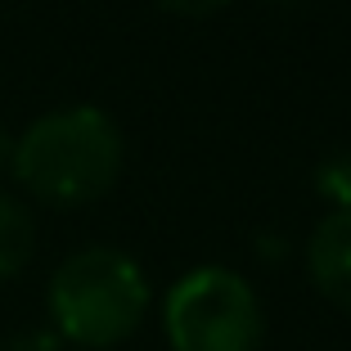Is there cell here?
<instances>
[{
	"label": "cell",
	"mask_w": 351,
	"mask_h": 351,
	"mask_svg": "<svg viewBox=\"0 0 351 351\" xmlns=\"http://www.w3.org/2000/svg\"><path fill=\"white\" fill-rule=\"evenodd\" d=\"M0 351H63V338L50 329H23L10 342H0Z\"/></svg>",
	"instance_id": "obj_7"
},
{
	"label": "cell",
	"mask_w": 351,
	"mask_h": 351,
	"mask_svg": "<svg viewBox=\"0 0 351 351\" xmlns=\"http://www.w3.org/2000/svg\"><path fill=\"white\" fill-rule=\"evenodd\" d=\"M171 351H257L261 306L226 266H198L171 284L162 302Z\"/></svg>",
	"instance_id": "obj_3"
},
{
	"label": "cell",
	"mask_w": 351,
	"mask_h": 351,
	"mask_svg": "<svg viewBox=\"0 0 351 351\" xmlns=\"http://www.w3.org/2000/svg\"><path fill=\"white\" fill-rule=\"evenodd\" d=\"M270 5H302V0H270Z\"/></svg>",
	"instance_id": "obj_11"
},
{
	"label": "cell",
	"mask_w": 351,
	"mask_h": 351,
	"mask_svg": "<svg viewBox=\"0 0 351 351\" xmlns=\"http://www.w3.org/2000/svg\"><path fill=\"white\" fill-rule=\"evenodd\" d=\"M315 189L333 212H351V149L333 154L329 162H320L315 171Z\"/></svg>",
	"instance_id": "obj_6"
},
{
	"label": "cell",
	"mask_w": 351,
	"mask_h": 351,
	"mask_svg": "<svg viewBox=\"0 0 351 351\" xmlns=\"http://www.w3.org/2000/svg\"><path fill=\"white\" fill-rule=\"evenodd\" d=\"M149 311V279L117 248H82L63 257L50 279V315L59 338L77 347H117Z\"/></svg>",
	"instance_id": "obj_2"
},
{
	"label": "cell",
	"mask_w": 351,
	"mask_h": 351,
	"mask_svg": "<svg viewBox=\"0 0 351 351\" xmlns=\"http://www.w3.org/2000/svg\"><path fill=\"white\" fill-rule=\"evenodd\" d=\"M14 176L54 207H82L108 194L122 171V135L99 108H59L14 140Z\"/></svg>",
	"instance_id": "obj_1"
},
{
	"label": "cell",
	"mask_w": 351,
	"mask_h": 351,
	"mask_svg": "<svg viewBox=\"0 0 351 351\" xmlns=\"http://www.w3.org/2000/svg\"><path fill=\"white\" fill-rule=\"evenodd\" d=\"M10 162H14V135L5 131V126H0V171H5Z\"/></svg>",
	"instance_id": "obj_10"
},
{
	"label": "cell",
	"mask_w": 351,
	"mask_h": 351,
	"mask_svg": "<svg viewBox=\"0 0 351 351\" xmlns=\"http://www.w3.org/2000/svg\"><path fill=\"white\" fill-rule=\"evenodd\" d=\"M306 270L333 306L351 311V212H329L306 243Z\"/></svg>",
	"instance_id": "obj_4"
},
{
	"label": "cell",
	"mask_w": 351,
	"mask_h": 351,
	"mask_svg": "<svg viewBox=\"0 0 351 351\" xmlns=\"http://www.w3.org/2000/svg\"><path fill=\"white\" fill-rule=\"evenodd\" d=\"M36 252V221H32L27 203L0 194V279L19 275Z\"/></svg>",
	"instance_id": "obj_5"
},
{
	"label": "cell",
	"mask_w": 351,
	"mask_h": 351,
	"mask_svg": "<svg viewBox=\"0 0 351 351\" xmlns=\"http://www.w3.org/2000/svg\"><path fill=\"white\" fill-rule=\"evenodd\" d=\"M257 257L261 261H279V257H284V239H266V234H261L257 239Z\"/></svg>",
	"instance_id": "obj_9"
},
{
	"label": "cell",
	"mask_w": 351,
	"mask_h": 351,
	"mask_svg": "<svg viewBox=\"0 0 351 351\" xmlns=\"http://www.w3.org/2000/svg\"><path fill=\"white\" fill-rule=\"evenodd\" d=\"M154 5H162V10H171V14H185V19H203V14L221 10L230 0H154Z\"/></svg>",
	"instance_id": "obj_8"
}]
</instances>
